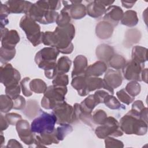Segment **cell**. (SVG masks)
I'll return each mask as SVG.
<instances>
[{"label": "cell", "mask_w": 148, "mask_h": 148, "mask_svg": "<svg viewBox=\"0 0 148 148\" xmlns=\"http://www.w3.org/2000/svg\"><path fill=\"white\" fill-rule=\"evenodd\" d=\"M109 65L116 70L123 69L126 64L125 58L119 54H114L109 61Z\"/></svg>", "instance_id": "d6a6232c"}, {"label": "cell", "mask_w": 148, "mask_h": 148, "mask_svg": "<svg viewBox=\"0 0 148 148\" xmlns=\"http://www.w3.org/2000/svg\"><path fill=\"white\" fill-rule=\"evenodd\" d=\"M75 34V28L72 24L65 27L57 26L54 31L44 32L42 43L46 46L56 48L62 54H71L73 50L72 40Z\"/></svg>", "instance_id": "6da1fadb"}, {"label": "cell", "mask_w": 148, "mask_h": 148, "mask_svg": "<svg viewBox=\"0 0 148 148\" xmlns=\"http://www.w3.org/2000/svg\"><path fill=\"white\" fill-rule=\"evenodd\" d=\"M5 119H6L7 121L8 122L9 125H16L17 123L22 119L21 116L16 113H7L5 116Z\"/></svg>", "instance_id": "7dc6e473"}, {"label": "cell", "mask_w": 148, "mask_h": 148, "mask_svg": "<svg viewBox=\"0 0 148 148\" xmlns=\"http://www.w3.org/2000/svg\"><path fill=\"white\" fill-rule=\"evenodd\" d=\"M136 2V1H121L122 6L127 9L131 8Z\"/></svg>", "instance_id": "db71d44e"}, {"label": "cell", "mask_w": 148, "mask_h": 148, "mask_svg": "<svg viewBox=\"0 0 148 148\" xmlns=\"http://www.w3.org/2000/svg\"><path fill=\"white\" fill-rule=\"evenodd\" d=\"M106 8L99 1H90L86 6L87 14L91 17L98 18L105 14Z\"/></svg>", "instance_id": "ffe728a7"}, {"label": "cell", "mask_w": 148, "mask_h": 148, "mask_svg": "<svg viewBox=\"0 0 148 148\" xmlns=\"http://www.w3.org/2000/svg\"><path fill=\"white\" fill-rule=\"evenodd\" d=\"M10 13L8 6L1 2V27H5L9 23L8 16Z\"/></svg>", "instance_id": "b9f144b4"}, {"label": "cell", "mask_w": 148, "mask_h": 148, "mask_svg": "<svg viewBox=\"0 0 148 148\" xmlns=\"http://www.w3.org/2000/svg\"><path fill=\"white\" fill-rule=\"evenodd\" d=\"M123 14V11L120 7L116 5H111L106 9L103 20L108 21L114 27L117 25L119 21L121 20Z\"/></svg>", "instance_id": "2e32d148"}, {"label": "cell", "mask_w": 148, "mask_h": 148, "mask_svg": "<svg viewBox=\"0 0 148 148\" xmlns=\"http://www.w3.org/2000/svg\"><path fill=\"white\" fill-rule=\"evenodd\" d=\"M66 86H49L41 99V106L45 109H53L65 101L67 93Z\"/></svg>", "instance_id": "3957f363"}, {"label": "cell", "mask_w": 148, "mask_h": 148, "mask_svg": "<svg viewBox=\"0 0 148 148\" xmlns=\"http://www.w3.org/2000/svg\"><path fill=\"white\" fill-rule=\"evenodd\" d=\"M95 133L100 139H105L108 136L119 137L123 135L119 123L113 117H107L105 122L96 127Z\"/></svg>", "instance_id": "ba28073f"}, {"label": "cell", "mask_w": 148, "mask_h": 148, "mask_svg": "<svg viewBox=\"0 0 148 148\" xmlns=\"http://www.w3.org/2000/svg\"><path fill=\"white\" fill-rule=\"evenodd\" d=\"M99 2L105 6H109L110 5H112L113 3H114V1H99Z\"/></svg>", "instance_id": "9f6ffc18"}, {"label": "cell", "mask_w": 148, "mask_h": 148, "mask_svg": "<svg viewBox=\"0 0 148 148\" xmlns=\"http://www.w3.org/2000/svg\"><path fill=\"white\" fill-rule=\"evenodd\" d=\"M144 67L145 64H140L132 60L128 61L123 68L124 78L128 80L142 81L141 73Z\"/></svg>", "instance_id": "8fae6325"}, {"label": "cell", "mask_w": 148, "mask_h": 148, "mask_svg": "<svg viewBox=\"0 0 148 148\" xmlns=\"http://www.w3.org/2000/svg\"><path fill=\"white\" fill-rule=\"evenodd\" d=\"M4 142H5V138L3 135L2 131H1V147H2V146Z\"/></svg>", "instance_id": "6f0895ef"}, {"label": "cell", "mask_w": 148, "mask_h": 148, "mask_svg": "<svg viewBox=\"0 0 148 148\" xmlns=\"http://www.w3.org/2000/svg\"><path fill=\"white\" fill-rule=\"evenodd\" d=\"M105 105L110 109L117 110V109H124L125 107L124 105H122L120 101L113 95L108 94L103 99Z\"/></svg>", "instance_id": "f546056e"}, {"label": "cell", "mask_w": 148, "mask_h": 148, "mask_svg": "<svg viewBox=\"0 0 148 148\" xmlns=\"http://www.w3.org/2000/svg\"><path fill=\"white\" fill-rule=\"evenodd\" d=\"M10 13H25L27 14L32 3L26 1H8L5 3Z\"/></svg>", "instance_id": "e0dca14e"}, {"label": "cell", "mask_w": 148, "mask_h": 148, "mask_svg": "<svg viewBox=\"0 0 148 148\" xmlns=\"http://www.w3.org/2000/svg\"><path fill=\"white\" fill-rule=\"evenodd\" d=\"M6 147H22L23 146L15 139H10L8 141Z\"/></svg>", "instance_id": "816d5d0a"}, {"label": "cell", "mask_w": 148, "mask_h": 148, "mask_svg": "<svg viewBox=\"0 0 148 148\" xmlns=\"http://www.w3.org/2000/svg\"><path fill=\"white\" fill-rule=\"evenodd\" d=\"M1 40L2 47L14 49L20 41V36L17 31L14 29L9 31L5 27H1Z\"/></svg>", "instance_id": "9a60e30c"}, {"label": "cell", "mask_w": 148, "mask_h": 148, "mask_svg": "<svg viewBox=\"0 0 148 148\" xmlns=\"http://www.w3.org/2000/svg\"><path fill=\"white\" fill-rule=\"evenodd\" d=\"M106 71V64L102 61H98L87 66L84 75L87 77H98L103 75Z\"/></svg>", "instance_id": "7402d4cb"}, {"label": "cell", "mask_w": 148, "mask_h": 148, "mask_svg": "<svg viewBox=\"0 0 148 148\" xmlns=\"http://www.w3.org/2000/svg\"><path fill=\"white\" fill-rule=\"evenodd\" d=\"M71 85L77 91L80 96L84 97L88 95V92L87 90L86 76V75H82L76 76L72 79Z\"/></svg>", "instance_id": "603a6c76"}, {"label": "cell", "mask_w": 148, "mask_h": 148, "mask_svg": "<svg viewBox=\"0 0 148 148\" xmlns=\"http://www.w3.org/2000/svg\"><path fill=\"white\" fill-rule=\"evenodd\" d=\"M52 113L56 117V123L60 125L69 124L76 120L73 107L65 101L54 108Z\"/></svg>", "instance_id": "9c48e42d"}, {"label": "cell", "mask_w": 148, "mask_h": 148, "mask_svg": "<svg viewBox=\"0 0 148 148\" xmlns=\"http://www.w3.org/2000/svg\"><path fill=\"white\" fill-rule=\"evenodd\" d=\"M31 79L28 77H25L20 82V86L23 94L25 97H30L32 95V91L30 88Z\"/></svg>", "instance_id": "7bdbcfd3"}, {"label": "cell", "mask_w": 148, "mask_h": 148, "mask_svg": "<svg viewBox=\"0 0 148 148\" xmlns=\"http://www.w3.org/2000/svg\"><path fill=\"white\" fill-rule=\"evenodd\" d=\"M13 108V99L7 95L0 96V110L2 113H8Z\"/></svg>", "instance_id": "836d02e7"}, {"label": "cell", "mask_w": 148, "mask_h": 148, "mask_svg": "<svg viewBox=\"0 0 148 148\" xmlns=\"http://www.w3.org/2000/svg\"><path fill=\"white\" fill-rule=\"evenodd\" d=\"M145 107V106L141 100H137V101H135L132 103L131 109L135 110L139 113Z\"/></svg>", "instance_id": "681fc988"}, {"label": "cell", "mask_w": 148, "mask_h": 148, "mask_svg": "<svg viewBox=\"0 0 148 148\" xmlns=\"http://www.w3.org/2000/svg\"><path fill=\"white\" fill-rule=\"evenodd\" d=\"M68 83V76L65 73H57L52 81L53 85L57 86H66Z\"/></svg>", "instance_id": "60d3db41"}, {"label": "cell", "mask_w": 148, "mask_h": 148, "mask_svg": "<svg viewBox=\"0 0 148 148\" xmlns=\"http://www.w3.org/2000/svg\"><path fill=\"white\" fill-rule=\"evenodd\" d=\"M109 94L108 92L104 90H97L94 94V98L98 105L101 103L103 102V99L106 95Z\"/></svg>", "instance_id": "c3c4849f"}, {"label": "cell", "mask_w": 148, "mask_h": 148, "mask_svg": "<svg viewBox=\"0 0 148 148\" xmlns=\"http://www.w3.org/2000/svg\"><path fill=\"white\" fill-rule=\"evenodd\" d=\"M106 113L102 109H97L92 114V120L94 124H103L107 118Z\"/></svg>", "instance_id": "74e56055"}, {"label": "cell", "mask_w": 148, "mask_h": 148, "mask_svg": "<svg viewBox=\"0 0 148 148\" xmlns=\"http://www.w3.org/2000/svg\"><path fill=\"white\" fill-rule=\"evenodd\" d=\"M42 110L39 106L38 102L35 99H29L25 108L23 110V113L29 119L39 114Z\"/></svg>", "instance_id": "cb8c5ba5"}, {"label": "cell", "mask_w": 148, "mask_h": 148, "mask_svg": "<svg viewBox=\"0 0 148 148\" xmlns=\"http://www.w3.org/2000/svg\"><path fill=\"white\" fill-rule=\"evenodd\" d=\"M138 21L136 12L132 10H128L124 13L121 20V23L127 27H132L138 24Z\"/></svg>", "instance_id": "4316f807"}, {"label": "cell", "mask_w": 148, "mask_h": 148, "mask_svg": "<svg viewBox=\"0 0 148 148\" xmlns=\"http://www.w3.org/2000/svg\"><path fill=\"white\" fill-rule=\"evenodd\" d=\"M97 105L98 103L95 101L94 94L88 95L80 103L81 109L88 113H92L93 109Z\"/></svg>", "instance_id": "4dcf8cb0"}, {"label": "cell", "mask_w": 148, "mask_h": 148, "mask_svg": "<svg viewBox=\"0 0 148 148\" xmlns=\"http://www.w3.org/2000/svg\"><path fill=\"white\" fill-rule=\"evenodd\" d=\"M58 13L56 11L48 10L42 5L38 1L32 3L30 9L27 13L32 19L43 24H49L56 22Z\"/></svg>", "instance_id": "52a82bcc"}, {"label": "cell", "mask_w": 148, "mask_h": 148, "mask_svg": "<svg viewBox=\"0 0 148 148\" xmlns=\"http://www.w3.org/2000/svg\"><path fill=\"white\" fill-rule=\"evenodd\" d=\"M86 83L87 90L89 93L91 91H93L100 88H104L105 84L103 80L100 77L91 76H86Z\"/></svg>", "instance_id": "83f0119b"}, {"label": "cell", "mask_w": 148, "mask_h": 148, "mask_svg": "<svg viewBox=\"0 0 148 148\" xmlns=\"http://www.w3.org/2000/svg\"><path fill=\"white\" fill-rule=\"evenodd\" d=\"M139 118L147 123V108L145 107L139 113Z\"/></svg>", "instance_id": "f5cc1de1"}, {"label": "cell", "mask_w": 148, "mask_h": 148, "mask_svg": "<svg viewBox=\"0 0 148 148\" xmlns=\"http://www.w3.org/2000/svg\"><path fill=\"white\" fill-rule=\"evenodd\" d=\"M71 17L69 13L62 9L61 10L60 14H58L56 19V23L58 27H65L70 24Z\"/></svg>", "instance_id": "d590c367"}, {"label": "cell", "mask_w": 148, "mask_h": 148, "mask_svg": "<svg viewBox=\"0 0 148 148\" xmlns=\"http://www.w3.org/2000/svg\"><path fill=\"white\" fill-rule=\"evenodd\" d=\"M1 83L5 87L14 86L18 84L21 79L20 72L13 67L11 64H5L0 68Z\"/></svg>", "instance_id": "30bf717a"}, {"label": "cell", "mask_w": 148, "mask_h": 148, "mask_svg": "<svg viewBox=\"0 0 148 148\" xmlns=\"http://www.w3.org/2000/svg\"><path fill=\"white\" fill-rule=\"evenodd\" d=\"M116 95L120 101L126 105H130L134 101L135 99V97H132L128 94L124 88L116 92Z\"/></svg>", "instance_id": "ab89813d"}, {"label": "cell", "mask_w": 148, "mask_h": 148, "mask_svg": "<svg viewBox=\"0 0 148 148\" xmlns=\"http://www.w3.org/2000/svg\"><path fill=\"white\" fill-rule=\"evenodd\" d=\"M96 56L99 61L109 62V60L115 54L113 48L106 44H101L96 49Z\"/></svg>", "instance_id": "44dd1931"}, {"label": "cell", "mask_w": 148, "mask_h": 148, "mask_svg": "<svg viewBox=\"0 0 148 148\" xmlns=\"http://www.w3.org/2000/svg\"><path fill=\"white\" fill-rule=\"evenodd\" d=\"M18 136L21 140L29 146L32 145L35 141V134L32 132L28 121L21 119L16 125Z\"/></svg>", "instance_id": "7c38bea8"}, {"label": "cell", "mask_w": 148, "mask_h": 148, "mask_svg": "<svg viewBox=\"0 0 148 148\" xmlns=\"http://www.w3.org/2000/svg\"><path fill=\"white\" fill-rule=\"evenodd\" d=\"M103 80L105 84L104 89L110 92L112 95L114 94V89L121 86L123 82L120 72L112 69H109L105 72Z\"/></svg>", "instance_id": "4fadbf2b"}, {"label": "cell", "mask_w": 148, "mask_h": 148, "mask_svg": "<svg viewBox=\"0 0 148 148\" xmlns=\"http://www.w3.org/2000/svg\"><path fill=\"white\" fill-rule=\"evenodd\" d=\"M124 89L131 97H135L140 93L141 87L138 82L131 81L126 85Z\"/></svg>", "instance_id": "8d00e7d4"}, {"label": "cell", "mask_w": 148, "mask_h": 148, "mask_svg": "<svg viewBox=\"0 0 148 148\" xmlns=\"http://www.w3.org/2000/svg\"><path fill=\"white\" fill-rule=\"evenodd\" d=\"M56 123L57 119L54 114H50L42 110L32 121L31 129L34 134L50 132L54 130Z\"/></svg>", "instance_id": "8992f818"}, {"label": "cell", "mask_w": 148, "mask_h": 148, "mask_svg": "<svg viewBox=\"0 0 148 148\" xmlns=\"http://www.w3.org/2000/svg\"><path fill=\"white\" fill-rule=\"evenodd\" d=\"M141 33L137 29H130L127 30L125 35L124 45L130 47L133 44L138 43L141 38Z\"/></svg>", "instance_id": "484cf974"}, {"label": "cell", "mask_w": 148, "mask_h": 148, "mask_svg": "<svg viewBox=\"0 0 148 148\" xmlns=\"http://www.w3.org/2000/svg\"><path fill=\"white\" fill-rule=\"evenodd\" d=\"M106 147L113 148H122L124 147L123 143L117 139H116L111 136H108L105 139Z\"/></svg>", "instance_id": "ee69618b"}, {"label": "cell", "mask_w": 148, "mask_h": 148, "mask_svg": "<svg viewBox=\"0 0 148 148\" xmlns=\"http://www.w3.org/2000/svg\"><path fill=\"white\" fill-rule=\"evenodd\" d=\"M73 130V128L69 124H62L56 128L57 135L60 141L62 140L64 138Z\"/></svg>", "instance_id": "f35d334b"}, {"label": "cell", "mask_w": 148, "mask_h": 148, "mask_svg": "<svg viewBox=\"0 0 148 148\" xmlns=\"http://www.w3.org/2000/svg\"><path fill=\"white\" fill-rule=\"evenodd\" d=\"M88 66L87 58L83 55L77 56L73 61V69L72 72V77L84 75Z\"/></svg>", "instance_id": "d6986e66"}, {"label": "cell", "mask_w": 148, "mask_h": 148, "mask_svg": "<svg viewBox=\"0 0 148 148\" xmlns=\"http://www.w3.org/2000/svg\"><path fill=\"white\" fill-rule=\"evenodd\" d=\"M147 49L140 46H135L132 48L131 57L132 60L140 64H145L147 61Z\"/></svg>", "instance_id": "d4e9b609"}, {"label": "cell", "mask_w": 148, "mask_h": 148, "mask_svg": "<svg viewBox=\"0 0 148 148\" xmlns=\"http://www.w3.org/2000/svg\"><path fill=\"white\" fill-rule=\"evenodd\" d=\"M139 112L131 109L120 120L119 125L123 132L128 135H144L147 131V123L139 118Z\"/></svg>", "instance_id": "7a4b0ae2"}, {"label": "cell", "mask_w": 148, "mask_h": 148, "mask_svg": "<svg viewBox=\"0 0 148 148\" xmlns=\"http://www.w3.org/2000/svg\"><path fill=\"white\" fill-rule=\"evenodd\" d=\"M59 51L53 47H46L36 53L35 61L38 67L45 71L56 70V60Z\"/></svg>", "instance_id": "5b68a950"}, {"label": "cell", "mask_w": 148, "mask_h": 148, "mask_svg": "<svg viewBox=\"0 0 148 148\" xmlns=\"http://www.w3.org/2000/svg\"><path fill=\"white\" fill-rule=\"evenodd\" d=\"M72 61L67 56H62L60 57L56 65V71L57 73H66L69 72Z\"/></svg>", "instance_id": "f1b7e54d"}, {"label": "cell", "mask_w": 148, "mask_h": 148, "mask_svg": "<svg viewBox=\"0 0 148 148\" xmlns=\"http://www.w3.org/2000/svg\"><path fill=\"white\" fill-rule=\"evenodd\" d=\"M113 25L107 21H99L95 27L96 35L101 39H106L111 37L113 32Z\"/></svg>", "instance_id": "ac0fdd59"}, {"label": "cell", "mask_w": 148, "mask_h": 148, "mask_svg": "<svg viewBox=\"0 0 148 148\" xmlns=\"http://www.w3.org/2000/svg\"><path fill=\"white\" fill-rule=\"evenodd\" d=\"M147 69H143L141 73V80L145 82L146 83H147Z\"/></svg>", "instance_id": "11a10c76"}, {"label": "cell", "mask_w": 148, "mask_h": 148, "mask_svg": "<svg viewBox=\"0 0 148 148\" xmlns=\"http://www.w3.org/2000/svg\"><path fill=\"white\" fill-rule=\"evenodd\" d=\"M21 91V86L19 84L16 86L8 87L5 88V93L6 95L10 97L12 99H14L18 95H20V93Z\"/></svg>", "instance_id": "f6af8a7d"}, {"label": "cell", "mask_w": 148, "mask_h": 148, "mask_svg": "<svg viewBox=\"0 0 148 148\" xmlns=\"http://www.w3.org/2000/svg\"><path fill=\"white\" fill-rule=\"evenodd\" d=\"M47 88L46 83L42 79H34L30 82V88L31 91L36 94L44 93Z\"/></svg>", "instance_id": "1f68e13d"}, {"label": "cell", "mask_w": 148, "mask_h": 148, "mask_svg": "<svg viewBox=\"0 0 148 148\" xmlns=\"http://www.w3.org/2000/svg\"><path fill=\"white\" fill-rule=\"evenodd\" d=\"M0 125H1V131L5 130L8 128V126H9V123L7 121L6 119H5V117L3 116L2 114H1V117H0Z\"/></svg>", "instance_id": "f907efd6"}, {"label": "cell", "mask_w": 148, "mask_h": 148, "mask_svg": "<svg viewBox=\"0 0 148 148\" xmlns=\"http://www.w3.org/2000/svg\"><path fill=\"white\" fill-rule=\"evenodd\" d=\"M13 109L16 110H23L26 106V101L24 97L18 95L17 97L13 99Z\"/></svg>", "instance_id": "bcb514c9"}, {"label": "cell", "mask_w": 148, "mask_h": 148, "mask_svg": "<svg viewBox=\"0 0 148 148\" xmlns=\"http://www.w3.org/2000/svg\"><path fill=\"white\" fill-rule=\"evenodd\" d=\"M20 27L34 46L35 47L42 43L44 32L40 31V25L28 15L25 14L21 17Z\"/></svg>", "instance_id": "277c9868"}, {"label": "cell", "mask_w": 148, "mask_h": 148, "mask_svg": "<svg viewBox=\"0 0 148 148\" xmlns=\"http://www.w3.org/2000/svg\"><path fill=\"white\" fill-rule=\"evenodd\" d=\"M16 49H6L1 46L0 49V61L2 64H7L15 56Z\"/></svg>", "instance_id": "e575fe53"}, {"label": "cell", "mask_w": 148, "mask_h": 148, "mask_svg": "<svg viewBox=\"0 0 148 148\" xmlns=\"http://www.w3.org/2000/svg\"><path fill=\"white\" fill-rule=\"evenodd\" d=\"M82 2L79 1H62L64 6L63 9L69 13L71 18L75 20L81 19L87 14L86 7Z\"/></svg>", "instance_id": "5bb4252c"}]
</instances>
